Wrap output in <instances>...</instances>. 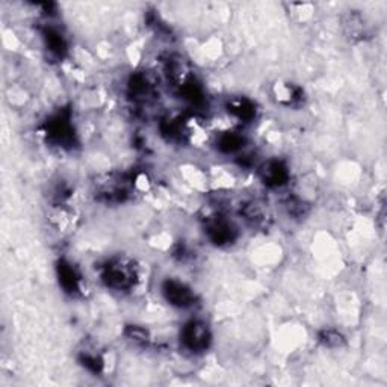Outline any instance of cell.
I'll use <instances>...</instances> for the list:
<instances>
[{
  "label": "cell",
  "instance_id": "1",
  "mask_svg": "<svg viewBox=\"0 0 387 387\" xmlns=\"http://www.w3.org/2000/svg\"><path fill=\"white\" fill-rule=\"evenodd\" d=\"M102 280L112 290H130L138 280L137 268L133 266L132 262L124 259H115L103 266L102 271Z\"/></svg>",
  "mask_w": 387,
  "mask_h": 387
},
{
  "label": "cell",
  "instance_id": "2",
  "mask_svg": "<svg viewBox=\"0 0 387 387\" xmlns=\"http://www.w3.org/2000/svg\"><path fill=\"white\" fill-rule=\"evenodd\" d=\"M47 141L62 149H70L76 144V132L73 128L68 111H61L46 123Z\"/></svg>",
  "mask_w": 387,
  "mask_h": 387
},
{
  "label": "cell",
  "instance_id": "15",
  "mask_svg": "<svg viewBox=\"0 0 387 387\" xmlns=\"http://www.w3.org/2000/svg\"><path fill=\"white\" fill-rule=\"evenodd\" d=\"M125 336H128L130 340H133L135 343H141V345H145L150 339L149 331L140 326H129L125 328Z\"/></svg>",
  "mask_w": 387,
  "mask_h": 387
},
{
  "label": "cell",
  "instance_id": "11",
  "mask_svg": "<svg viewBox=\"0 0 387 387\" xmlns=\"http://www.w3.org/2000/svg\"><path fill=\"white\" fill-rule=\"evenodd\" d=\"M244 144H245V138L242 137V135H239L236 132H226L223 133L221 137L218 138V149L221 153H226V154H233V153H238L244 149Z\"/></svg>",
  "mask_w": 387,
  "mask_h": 387
},
{
  "label": "cell",
  "instance_id": "8",
  "mask_svg": "<svg viewBox=\"0 0 387 387\" xmlns=\"http://www.w3.org/2000/svg\"><path fill=\"white\" fill-rule=\"evenodd\" d=\"M129 94L133 102L147 103L154 94V83L144 73H137L129 80Z\"/></svg>",
  "mask_w": 387,
  "mask_h": 387
},
{
  "label": "cell",
  "instance_id": "5",
  "mask_svg": "<svg viewBox=\"0 0 387 387\" xmlns=\"http://www.w3.org/2000/svg\"><path fill=\"white\" fill-rule=\"evenodd\" d=\"M206 233H207V238L211 239V242L215 244L216 247H226V245L233 244L238 238L236 228L230 224L227 219L221 216L209 219Z\"/></svg>",
  "mask_w": 387,
  "mask_h": 387
},
{
  "label": "cell",
  "instance_id": "9",
  "mask_svg": "<svg viewBox=\"0 0 387 387\" xmlns=\"http://www.w3.org/2000/svg\"><path fill=\"white\" fill-rule=\"evenodd\" d=\"M227 112L240 123H251L256 118V104L245 97H233L227 103Z\"/></svg>",
  "mask_w": 387,
  "mask_h": 387
},
{
  "label": "cell",
  "instance_id": "3",
  "mask_svg": "<svg viewBox=\"0 0 387 387\" xmlns=\"http://www.w3.org/2000/svg\"><path fill=\"white\" fill-rule=\"evenodd\" d=\"M180 340L185 350L191 352H203L211 345L212 334L206 322L200 319H192L183 326L180 331Z\"/></svg>",
  "mask_w": 387,
  "mask_h": 387
},
{
  "label": "cell",
  "instance_id": "12",
  "mask_svg": "<svg viewBox=\"0 0 387 387\" xmlns=\"http://www.w3.org/2000/svg\"><path fill=\"white\" fill-rule=\"evenodd\" d=\"M79 362L83 368L92 374H100L103 371V366H104V362L100 355L96 352H90V351H83L80 354Z\"/></svg>",
  "mask_w": 387,
  "mask_h": 387
},
{
  "label": "cell",
  "instance_id": "10",
  "mask_svg": "<svg viewBox=\"0 0 387 387\" xmlns=\"http://www.w3.org/2000/svg\"><path fill=\"white\" fill-rule=\"evenodd\" d=\"M43 38L47 50L55 58H64L67 54V41L58 29L47 27L43 32Z\"/></svg>",
  "mask_w": 387,
  "mask_h": 387
},
{
  "label": "cell",
  "instance_id": "4",
  "mask_svg": "<svg viewBox=\"0 0 387 387\" xmlns=\"http://www.w3.org/2000/svg\"><path fill=\"white\" fill-rule=\"evenodd\" d=\"M162 295L168 305L177 309H190L197 305L195 292L176 278H166L162 283Z\"/></svg>",
  "mask_w": 387,
  "mask_h": 387
},
{
  "label": "cell",
  "instance_id": "13",
  "mask_svg": "<svg viewBox=\"0 0 387 387\" xmlns=\"http://www.w3.org/2000/svg\"><path fill=\"white\" fill-rule=\"evenodd\" d=\"M319 340L328 348H339L345 343L343 334L338 330H324L319 333Z\"/></svg>",
  "mask_w": 387,
  "mask_h": 387
},
{
  "label": "cell",
  "instance_id": "14",
  "mask_svg": "<svg viewBox=\"0 0 387 387\" xmlns=\"http://www.w3.org/2000/svg\"><path fill=\"white\" fill-rule=\"evenodd\" d=\"M278 97L285 104H289V106H290V104H297L302 100L301 99L302 97V90L295 87V85H285L283 90L278 92Z\"/></svg>",
  "mask_w": 387,
  "mask_h": 387
},
{
  "label": "cell",
  "instance_id": "7",
  "mask_svg": "<svg viewBox=\"0 0 387 387\" xmlns=\"http://www.w3.org/2000/svg\"><path fill=\"white\" fill-rule=\"evenodd\" d=\"M56 273H58V280L62 290L71 297H76L80 292V283H82V277L79 274L78 268L75 265H71L68 260L62 259L58 262Z\"/></svg>",
  "mask_w": 387,
  "mask_h": 387
},
{
  "label": "cell",
  "instance_id": "6",
  "mask_svg": "<svg viewBox=\"0 0 387 387\" xmlns=\"http://www.w3.org/2000/svg\"><path fill=\"white\" fill-rule=\"evenodd\" d=\"M259 176L262 182L269 188H281L289 180V168L285 162L278 159H271L260 165Z\"/></svg>",
  "mask_w": 387,
  "mask_h": 387
}]
</instances>
